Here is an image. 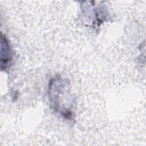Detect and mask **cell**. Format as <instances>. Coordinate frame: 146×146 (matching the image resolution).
Masks as SVG:
<instances>
[{
	"label": "cell",
	"mask_w": 146,
	"mask_h": 146,
	"mask_svg": "<svg viewBox=\"0 0 146 146\" xmlns=\"http://www.w3.org/2000/svg\"><path fill=\"white\" fill-rule=\"evenodd\" d=\"M1 47L4 48V50L1 48V51H4V53H1V64L2 67L5 65V68L6 65L11 60L12 54L11 49L10 47L9 42L5 37H3L1 35Z\"/></svg>",
	"instance_id": "6da1fadb"
}]
</instances>
